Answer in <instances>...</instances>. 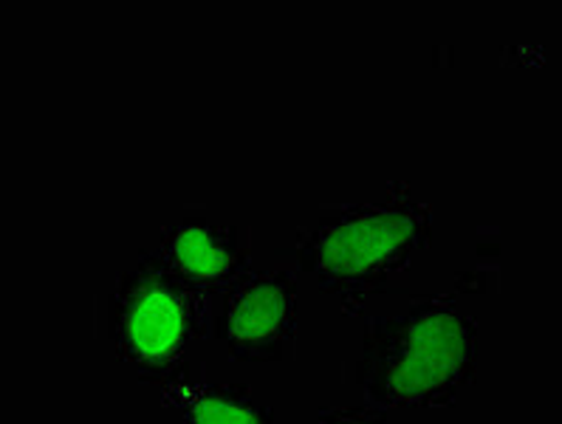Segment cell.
Wrapping results in <instances>:
<instances>
[{"label": "cell", "mask_w": 562, "mask_h": 424, "mask_svg": "<svg viewBox=\"0 0 562 424\" xmlns=\"http://www.w3.org/2000/svg\"><path fill=\"white\" fill-rule=\"evenodd\" d=\"M481 328L447 298L413 300L402 314L364 325L351 377L368 404L447 408L477 373Z\"/></svg>", "instance_id": "obj_1"}, {"label": "cell", "mask_w": 562, "mask_h": 424, "mask_svg": "<svg viewBox=\"0 0 562 424\" xmlns=\"http://www.w3.org/2000/svg\"><path fill=\"white\" fill-rule=\"evenodd\" d=\"M432 226V207L391 185L379 199L317 212L292 253L300 275L351 305L402 278L430 249Z\"/></svg>", "instance_id": "obj_2"}, {"label": "cell", "mask_w": 562, "mask_h": 424, "mask_svg": "<svg viewBox=\"0 0 562 424\" xmlns=\"http://www.w3.org/2000/svg\"><path fill=\"white\" fill-rule=\"evenodd\" d=\"M212 298L187 286L156 249H142L102 305V337L142 382L161 384L190 365L210 334Z\"/></svg>", "instance_id": "obj_3"}, {"label": "cell", "mask_w": 562, "mask_h": 424, "mask_svg": "<svg viewBox=\"0 0 562 424\" xmlns=\"http://www.w3.org/2000/svg\"><path fill=\"white\" fill-rule=\"evenodd\" d=\"M300 283L292 269H246L212 300L210 334L235 362H289L297 352Z\"/></svg>", "instance_id": "obj_4"}, {"label": "cell", "mask_w": 562, "mask_h": 424, "mask_svg": "<svg viewBox=\"0 0 562 424\" xmlns=\"http://www.w3.org/2000/svg\"><path fill=\"white\" fill-rule=\"evenodd\" d=\"M156 253L187 286L215 300L251 269V230L206 215H181L161 230Z\"/></svg>", "instance_id": "obj_5"}, {"label": "cell", "mask_w": 562, "mask_h": 424, "mask_svg": "<svg viewBox=\"0 0 562 424\" xmlns=\"http://www.w3.org/2000/svg\"><path fill=\"white\" fill-rule=\"evenodd\" d=\"M161 404L179 413L181 424H278V411L249 388L212 382L206 368L192 373L190 365L161 388Z\"/></svg>", "instance_id": "obj_6"}, {"label": "cell", "mask_w": 562, "mask_h": 424, "mask_svg": "<svg viewBox=\"0 0 562 424\" xmlns=\"http://www.w3.org/2000/svg\"><path fill=\"white\" fill-rule=\"evenodd\" d=\"M312 424H393V419L391 411L376 404H345V408H325Z\"/></svg>", "instance_id": "obj_7"}]
</instances>
